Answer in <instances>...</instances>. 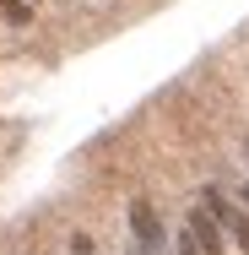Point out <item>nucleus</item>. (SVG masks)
Listing matches in <instances>:
<instances>
[{
    "label": "nucleus",
    "instance_id": "f257e3e1",
    "mask_svg": "<svg viewBox=\"0 0 249 255\" xmlns=\"http://www.w3.org/2000/svg\"><path fill=\"white\" fill-rule=\"evenodd\" d=\"M200 206L222 223V234L239 245V255H249V212H244V206L233 201V196H222L217 185H206V190H200Z\"/></svg>",
    "mask_w": 249,
    "mask_h": 255
},
{
    "label": "nucleus",
    "instance_id": "f03ea898",
    "mask_svg": "<svg viewBox=\"0 0 249 255\" xmlns=\"http://www.w3.org/2000/svg\"><path fill=\"white\" fill-rule=\"evenodd\" d=\"M130 239L147 255H168L173 250V239H168V228H163V217H157L152 201H130Z\"/></svg>",
    "mask_w": 249,
    "mask_h": 255
},
{
    "label": "nucleus",
    "instance_id": "7ed1b4c3",
    "mask_svg": "<svg viewBox=\"0 0 249 255\" xmlns=\"http://www.w3.org/2000/svg\"><path fill=\"white\" fill-rule=\"evenodd\" d=\"M184 228H190V239L200 245V255H228V234H222V223H217L200 201L184 212Z\"/></svg>",
    "mask_w": 249,
    "mask_h": 255
},
{
    "label": "nucleus",
    "instance_id": "20e7f679",
    "mask_svg": "<svg viewBox=\"0 0 249 255\" xmlns=\"http://www.w3.org/2000/svg\"><path fill=\"white\" fill-rule=\"evenodd\" d=\"M173 255H200V245L190 239V228H179V234H173Z\"/></svg>",
    "mask_w": 249,
    "mask_h": 255
},
{
    "label": "nucleus",
    "instance_id": "39448f33",
    "mask_svg": "<svg viewBox=\"0 0 249 255\" xmlns=\"http://www.w3.org/2000/svg\"><path fill=\"white\" fill-rule=\"evenodd\" d=\"M71 255H98V245H92L87 234H71Z\"/></svg>",
    "mask_w": 249,
    "mask_h": 255
},
{
    "label": "nucleus",
    "instance_id": "423d86ee",
    "mask_svg": "<svg viewBox=\"0 0 249 255\" xmlns=\"http://www.w3.org/2000/svg\"><path fill=\"white\" fill-rule=\"evenodd\" d=\"M0 5H5V16H11V22H27V5H22V0H0Z\"/></svg>",
    "mask_w": 249,
    "mask_h": 255
},
{
    "label": "nucleus",
    "instance_id": "0eeeda50",
    "mask_svg": "<svg viewBox=\"0 0 249 255\" xmlns=\"http://www.w3.org/2000/svg\"><path fill=\"white\" fill-rule=\"evenodd\" d=\"M239 206H244V212H249V185H239Z\"/></svg>",
    "mask_w": 249,
    "mask_h": 255
},
{
    "label": "nucleus",
    "instance_id": "6e6552de",
    "mask_svg": "<svg viewBox=\"0 0 249 255\" xmlns=\"http://www.w3.org/2000/svg\"><path fill=\"white\" fill-rule=\"evenodd\" d=\"M125 255H147V250H141V245H136V239H130V250H125Z\"/></svg>",
    "mask_w": 249,
    "mask_h": 255
},
{
    "label": "nucleus",
    "instance_id": "1a4fd4ad",
    "mask_svg": "<svg viewBox=\"0 0 249 255\" xmlns=\"http://www.w3.org/2000/svg\"><path fill=\"white\" fill-rule=\"evenodd\" d=\"M244 163H249V141H244Z\"/></svg>",
    "mask_w": 249,
    "mask_h": 255
}]
</instances>
